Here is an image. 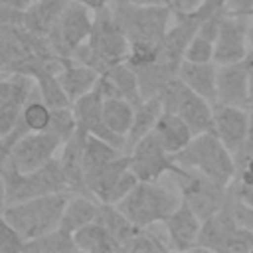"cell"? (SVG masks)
Segmentation results:
<instances>
[{
	"label": "cell",
	"instance_id": "cell-1",
	"mask_svg": "<svg viewBox=\"0 0 253 253\" xmlns=\"http://www.w3.org/2000/svg\"><path fill=\"white\" fill-rule=\"evenodd\" d=\"M113 12L130 43L126 61L132 67L156 61L160 57V43L172 24L174 10L158 4L119 2L113 4Z\"/></svg>",
	"mask_w": 253,
	"mask_h": 253
},
{
	"label": "cell",
	"instance_id": "cell-2",
	"mask_svg": "<svg viewBox=\"0 0 253 253\" xmlns=\"http://www.w3.org/2000/svg\"><path fill=\"white\" fill-rule=\"evenodd\" d=\"M128 49H130L128 38L121 28L119 20L115 18L113 6H107L95 12L93 32L89 40L81 47H77L71 59L89 63L103 73L115 63L126 61Z\"/></svg>",
	"mask_w": 253,
	"mask_h": 253
},
{
	"label": "cell",
	"instance_id": "cell-3",
	"mask_svg": "<svg viewBox=\"0 0 253 253\" xmlns=\"http://www.w3.org/2000/svg\"><path fill=\"white\" fill-rule=\"evenodd\" d=\"M0 174H2V206L24 202L36 196L69 192L67 180L57 156L34 172H22L12 162L2 158Z\"/></svg>",
	"mask_w": 253,
	"mask_h": 253
},
{
	"label": "cell",
	"instance_id": "cell-4",
	"mask_svg": "<svg viewBox=\"0 0 253 253\" xmlns=\"http://www.w3.org/2000/svg\"><path fill=\"white\" fill-rule=\"evenodd\" d=\"M67 200L69 192H57L8 204L2 206V219L14 225L20 235L28 241L59 227Z\"/></svg>",
	"mask_w": 253,
	"mask_h": 253
},
{
	"label": "cell",
	"instance_id": "cell-5",
	"mask_svg": "<svg viewBox=\"0 0 253 253\" xmlns=\"http://www.w3.org/2000/svg\"><path fill=\"white\" fill-rule=\"evenodd\" d=\"M176 162L184 168L200 170L225 186L235 178V156L213 130L196 134L190 144L176 154Z\"/></svg>",
	"mask_w": 253,
	"mask_h": 253
},
{
	"label": "cell",
	"instance_id": "cell-6",
	"mask_svg": "<svg viewBox=\"0 0 253 253\" xmlns=\"http://www.w3.org/2000/svg\"><path fill=\"white\" fill-rule=\"evenodd\" d=\"M182 202L180 192L174 194L166 186L156 182L138 180V184L115 206L138 227H152L162 223Z\"/></svg>",
	"mask_w": 253,
	"mask_h": 253
},
{
	"label": "cell",
	"instance_id": "cell-7",
	"mask_svg": "<svg viewBox=\"0 0 253 253\" xmlns=\"http://www.w3.org/2000/svg\"><path fill=\"white\" fill-rule=\"evenodd\" d=\"M172 178L176 180L182 200L202 219L211 217L229 202V194H231L229 186L215 182L213 178L202 174L200 170L180 166V170L172 174Z\"/></svg>",
	"mask_w": 253,
	"mask_h": 253
},
{
	"label": "cell",
	"instance_id": "cell-8",
	"mask_svg": "<svg viewBox=\"0 0 253 253\" xmlns=\"http://www.w3.org/2000/svg\"><path fill=\"white\" fill-rule=\"evenodd\" d=\"M158 99L162 101L164 111L180 115L194 134L213 130V103L192 91L178 75L166 83Z\"/></svg>",
	"mask_w": 253,
	"mask_h": 253
},
{
	"label": "cell",
	"instance_id": "cell-9",
	"mask_svg": "<svg viewBox=\"0 0 253 253\" xmlns=\"http://www.w3.org/2000/svg\"><path fill=\"white\" fill-rule=\"evenodd\" d=\"M93 22H95V12L91 8L75 0H69L61 18L53 26V30L47 34L51 49L59 57L71 59L77 47H81L89 40L93 32Z\"/></svg>",
	"mask_w": 253,
	"mask_h": 253
},
{
	"label": "cell",
	"instance_id": "cell-10",
	"mask_svg": "<svg viewBox=\"0 0 253 253\" xmlns=\"http://www.w3.org/2000/svg\"><path fill=\"white\" fill-rule=\"evenodd\" d=\"M128 158H130V170L136 174L138 180L144 182H156L164 174H176L180 170L176 156L162 146V142L156 138L154 132L140 138L128 150Z\"/></svg>",
	"mask_w": 253,
	"mask_h": 253
},
{
	"label": "cell",
	"instance_id": "cell-11",
	"mask_svg": "<svg viewBox=\"0 0 253 253\" xmlns=\"http://www.w3.org/2000/svg\"><path fill=\"white\" fill-rule=\"evenodd\" d=\"M59 148L61 140L55 134H51L49 130H40L20 138L8 152L2 154V158L12 162L22 172H34L55 158L59 154Z\"/></svg>",
	"mask_w": 253,
	"mask_h": 253
},
{
	"label": "cell",
	"instance_id": "cell-12",
	"mask_svg": "<svg viewBox=\"0 0 253 253\" xmlns=\"http://www.w3.org/2000/svg\"><path fill=\"white\" fill-rule=\"evenodd\" d=\"M251 49V16L225 12L215 36V63L243 61Z\"/></svg>",
	"mask_w": 253,
	"mask_h": 253
},
{
	"label": "cell",
	"instance_id": "cell-13",
	"mask_svg": "<svg viewBox=\"0 0 253 253\" xmlns=\"http://www.w3.org/2000/svg\"><path fill=\"white\" fill-rule=\"evenodd\" d=\"M36 93V79L26 73H2L0 81V136L18 123L24 105Z\"/></svg>",
	"mask_w": 253,
	"mask_h": 253
},
{
	"label": "cell",
	"instance_id": "cell-14",
	"mask_svg": "<svg viewBox=\"0 0 253 253\" xmlns=\"http://www.w3.org/2000/svg\"><path fill=\"white\" fill-rule=\"evenodd\" d=\"M251 126H253V113L249 109L223 105V103L213 105V132L233 152V156L245 144Z\"/></svg>",
	"mask_w": 253,
	"mask_h": 253
},
{
	"label": "cell",
	"instance_id": "cell-15",
	"mask_svg": "<svg viewBox=\"0 0 253 253\" xmlns=\"http://www.w3.org/2000/svg\"><path fill=\"white\" fill-rule=\"evenodd\" d=\"M103 103H105V95L103 91L99 89H93L91 93L79 97L77 101L71 103L73 107V113L77 117V123H79V128L85 130L87 134H93V136H99L123 150H126V140L119 134H115L107 125H105V117H103Z\"/></svg>",
	"mask_w": 253,
	"mask_h": 253
},
{
	"label": "cell",
	"instance_id": "cell-16",
	"mask_svg": "<svg viewBox=\"0 0 253 253\" xmlns=\"http://www.w3.org/2000/svg\"><path fill=\"white\" fill-rule=\"evenodd\" d=\"M200 22L202 20L194 12H174L172 24L160 43V59L180 69L186 57V49L200 28Z\"/></svg>",
	"mask_w": 253,
	"mask_h": 253
},
{
	"label": "cell",
	"instance_id": "cell-17",
	"mask_svg": "<svg viewBox=\"0 0 253 253\" xmlns=\"http://www.w3.org/2000/svg\"><path fill=\"white\" fill-rule=\"evenodd\" d=\"M217 103L235 105L251 111L249 101V69L245 59L217 65Z\"/></svg>",
	"mask_w": 253,
	"mask_h": 253
},
{
	"label": "cell",
	"instance_id": "cell-18",
	"mask_svg": "<svg viewBox=\"0 0 253 253\" xmlns=\"http://www.w3.org/2000/svg\"><path fill=\"white\" fill-rule=\"evenodd\" d=\"M202 221L204 219L182 200L180 206L162 221V225L166 229V239L170 241V247L178 249V251L196 249Z\"/></svg>",
	"mask_w": 253,
	"mask_h": 253
},
{
	"label": "cell",
	"instance_id": "cell-19",
	"mask_svg": "<svg viewBox=\"0 0 253 253\" xmlns=\"http://www.w3.org/2000/svg\"><path fill=\"white\" fill-rule=\"evenodd\" d=\"M85 140H87V132L85 130H77L67 142L61 144L59 148V162L67 180V190L69 194H89L87 190V182H85V166H83V150H85Z\"/></svg>",
	"mask_w": 253,
	"mask_h": 253
},
{
	"label": "cell",
	"instance_id": "cell-20",
	"mask_svg": "<svg viewBox=\"0 0 253 253\" xmlns=\"http://www.w3.org/2000/svg\"><path fill=\"white\" fill-rule=\"evenodd\" d=\"M99 89L103 91L105 97H125L134 105L142 101L138 75L128 61L115 63L113 67L103 71L99 79Z\"/></svg>",
	"mask_w": 253,
	"mask_h": 253
},
{
	"label": "cell",
	"instance_id": "cell-21",
	"mask_svg": "<svg viewBox=\"0 0 253 253\" xmlns=\"http://www.w3.org/2000/svg\"><path fill=\"white\" fill-rule=\"evenodd\" d=\"M57 77H59L69 101L73 103L79 97L97 89L99 79H101V71L95 69L89 63H81V61H75V59H65Z\"/></svg>",
	"mask_w": 253,
	"mask_h": 253
},
{
	"label": "cell",
	"instance_id": "cell-22",
	"mask_svg": "<svg viewBox=\"0 0 253 253\" xmlns=\"http://www.w3.org/2000/svg\"><path fill=\"white\" fill-rule=\"evenodd\" d=\"M130 168V158L128 152H123L121 156H117L115 160L91 170L85 174V182H87V190L93 198H97L99 202H109L113 188L117 186V182L121 180V176Z\"/></svg>",
	"mask_w": 253,
	"mask_h": 253
},
{
	"label": "cell",
	"instance_id": "cell-23",
	"mask_svg": "<svg viewBox=\"0 0 253 253\" xmlns=\"http://www.w3.org/2000/svg\"><path fill=\"white\" fill-rule=\"evenodd\" d=\"M178 77L210 103H217V63L215 61H182Z\"/></svg>",
	"mask_w": 253,
	"mask_h": 253
},
{
	"label": "cell",
	"instance_id": "cell-24",
	"mask_svg": "<svg viewBox=\"0 0 253 253\" xmlns=\"http://www.w3.org/2000/svg\"><path fill=\"white\" fill-rule=\"evenodd\" d=\"M152 132L162 142V146L168 152H172L174 156L180 150H184L190 144V140L196 136L192 132V128L188 126V123L180 115L170 113V111H164L160 115V119H158V123H156V126H154Z\"/></svg>",
	"mask_w": 253,
	"mask_h": 253
},
{
	"label": "cell",
	"instance_id": "cell-25",
	"mask_svg": "<svg viewBox=\"0 0 253 253\" xmlns=\"http://www.w3.org/2000/svg\"><path fill=\"white\" fill-rule=\"evenodd\" d=\"M67 4L69 0H34L24 14V26L38 36H47Z\"/></svg>",
	"mask_w": 253,
	"mask_h": 253
},
{
	"label": "cell",
	"instance_id": "cell-26",
	"mask_svg": "<svg viewBox=\"0 0 253 253\" xmlns=\"http://www.w3.org/2000/svg\"><path fill=\"white\" fill-rule=\"evenodd\" d=\"M99 206H101V202L97 198H93V196L69 194V200L65 204L59 227H63L65 231H71V233L77 231L79 227H83V225H87V223L97 219Z\"/></svg>",
	"mask_w": 253,
	"mask_h": 253
},
{
	"label": "cell",
	"instance_id": "cell-27",
	"mask_svg": "<svg viewBox=\"0 0 253 253\" xmlns=\"http://www.w3.org/2000/svg\"><path fill=\"white\" fill-rule=\"evenodd\" d=\"M134 71L138 75V85H140L142 99L158 97L160 91L166 87V83L178 75V67H174L172 63H166L160 57L156 61L134 67Z\"/></svg>",
	"mask_w": 253,
	"mask_h": 253
},
{
	"label": "cell",
	"instance_id": "cell-28",
	"mask_svg": "<svg viewBox=\"0 0 253 253\" xmlns=\"http://www.w3.org/2000/svg\"><path fill=\"white\" fill-rule=\"evenodd\" d=\"M164 113L162 101L158 97H150V99H142L136 109H134V119H132V126L126 134V152L146 134H150L160 119V115Z\"/></svg>",
	"mask_w": 253,
	"mask_h": 253
},
{
	"label": "cell",
	"instance_id": "cell-29",
	"mask_svg": "<svg viewBox=\"0 0 253 253\" xmlns=\"http://www.w3.org/2000/svg\"><path fill=\"white\" fill-rule=\"evenodd\" d=\"M73 239H75L77 251H87V253L121 251V243L97 219L87 223V225H83V227H79L77 231H73Z\"/></svg>",
	"mask_w": 253,
	"mask_h": 253
},
{
	"label": "cell",
	"instance_id": "cell-30",
	"mask_svg": "<svg viewBox=\"0 0 253 253\" xmlns=\"http://www.w3.org/2000/svg\"><path fill=\"white\" fill-rule=\"evenodd\" d=\"M134 109L136 105L130 103L125 97H105L103 103V117H105V125L119 136H123L126 140V134L132 126V119H134Z\"/></svg>",
	"mask_w": 253,
	"mask_h": 253
},
{
	"label": "cell",
	"instance_id": "cell-31",
	"mask_svg": "<svg viewBox=\"0 0 253 253\" xmlns=\"http://www.w3.org/2000/svg\"><path fill=\"white\" fill-rule=\"evenodd\" d=\"M71 251H77V245L73 233L65 231L63 227L28 239L24 245V253H71Z\"/></svg>",
	"mask_w": 253,
	"mask_h": 253
},
{
	"label": "cell",
	"instance_id": "cell-32",
	"mask_svg": "<svg viewBox=\"0 0 253 253\" xmlns=\"http://www.w3.org/2000/svg\"><path fill=\"white\" fill-rule=\"evenodd\" d=\"M97 221H99L101 225H105L107 231L121 243V251H123V243H125V241L136 231V227H138V225H134V223L119 210V206H115V204H105V202H101V206H99Z\"/></svg>",
	"mask_w": 253,
	"mask_h": 253
},
{
	"label": "cell",
	"instance_id": "cell-33",
	"mask_svg": "<svg viewBox=\"0 0 253 253\" xmlns=\"http://www.w3.org/2000/svg\"><path fill=\"white\" fill-rule=\"evenodd\" d=\"M57 73H59V71H55V69H42V71L34 77V79H36V89H38L40 97H42L51 109L71 105V101H69V97H67L63 85H61Z\"/></svg>",
	"mask_w": 253,
	"mask_h": 253
},
{
	"label": "cell",
	"instance_id": "cell-34",
	"mask_svg": "<svg viewBox=\"0 0 253 253\" xmlns=\"http://www.w3.org/2000/svg\"><path fill=\"white\" fill-rule=\"evenodd\" d=\"M20 119H22V123L28 126L30 132L47 130L49 119H51V107L40 97L38 89H36V93L30 97V101L24 105Z\"/></svg>",
	"mask_w": 253,
	"mask_h": 253
},
{
	"label": "cell",
	"instance_id": "cell-35",
	"mask_svg": "<svg viewBox=\"0 0 253 253\" xmlns=\"http://www.w3.org/2000/svg\"><path fill=\"white\" fill-rule=\"evenodd\" d=\"M47 130L51 134H55L61 140V144L67 142L79 130V123H77V117L73 113V107L67 105V107H55V109H51V119H49Z\"/></svg>",
	"mask_w": 253,
	"mask_h": 253
},
{
	"label": "cell",
	"instance_id": "cell-36",
	"mask_svg": "<svg viewBox=\"0 0 253 253\" xmlns=\"http://www.w3.org/2000/svg\"><path fill=\"white\" fill-rule=\"evenodd\" d=\"M170 245L162 243L150 227H136V231L123 243V251H166Z\"/></svg>",
	"mask_w": 253,
	"mask_h": 253
},
{
	"label": "cell",
	"instance_id": "cell-37",
	"mask_svg": "<svg viewBox=\"0 0 253 253\" xmlns=\"http://www.w3.org/2000/svg\"><path fill=\"white\" fill-rule=\"evenodd\" d=\"M186 61H215V40L196 32V36L192 38L188 49H186Z\"/></svg>",
	"mask_w": 253,
	"mask_h": 253
},
{
	"label": "cell",
	"instance_id": "cell-38",
	"mask_svg": "<svg viewBox=\"0 0 253 253\" xmlns=\"http://www.w3.org/2000/svg\"><path fill=\"white\" fill-rule=\"evenodd\" d=\"M26 239L6 219L0 221V253H24Z\"/></svg>",
	"mask_w": 253,
	"mask_h": 253
},
{
	"label": "cell",
	"instance_id": "cell-39",
	"mask_svg": "<svg viewBox=\"0 0 253 253\" xmlns=\"http://www.w3.org/2000/svg\"><path fill=\"white\" fill-rule=\"evenodd\" d=\"M229 192H231V190H229ZM229 204H231V210H233V215H235L237 223H239L241 227L253 231V206L241 202V200L235 198L233 194H231V198H229Z\"/></svg>",
	"mask_w": 253,
	"mask_h": 253
},
{
	"label": "cell",
	"instance_id": "cell-40",
	"mask_svg": "<svg viewBox=\"0 0 253 253\" xmlns=\"http://www.w3.org/2000/svg\"><path fill=\"white\" fill-rule=\"evenodd\" d=\"M225 4H227V0H204L202 6H200L194 14H196L200 20H204V18H208V16H211V14L225 12Z\"/></svg>",
	"mask_w": 253,
	"mask_h": 253
},
{
	"label": "cell",
	"instance_id": "cell-41",
	"mask_svg": "<svg viewBox=\"0 0 253 253\" xmlns=\"http://www.w3.org/2000/svg\"><path fill=\"white\" fill-rule=\"evenodd\" d=\"M229 190L235 198H239L241 202L253 206V184H243V182H231L229 184Z\"/></svg>",
	"mask_w": 253,
	"mask_h": 253
},
{
	"label": "cell",
	"instance_id": "cell-42",
	"mask_svg": "<svg viewBox=\"0 0 253 253\" xmlns=\"http://www.w3.org/2000/svg\"><path fill=\"white\" fill-rule=\"evenodd\" d=\"M225 12L237 16H251L253 18V0H227Z\"/></svg>",
	"mask_w": 253,
	"mask_h": 253
},
{
	"label": "cell",
	"instance_id": "cell-43",
	"mask_svg": "<svg viewBox=\"0 0 253 253\" xmlns=\"http://www.w3.org/2000/svg\"><path fill=\"white\" fill-rule=\"evenodd\" d=\"M235 182H243V184H253V154L249 158H245L237 170H235Z\"/></svg>",
	"mask_w": 253,
	"mask_h": 253
},
{
	"label": "cell",
	"instance_id": "cell-44",
	"mask_svg": "<svg viewBox=\"0 0 253 253\" xmlns=\"http://www.w3.org/2000/svg\"><path fill=\"white\" fill-rule=\"evenodd\" d=\"M204 0H172L174 12H196Z\"/></svg>",
	"mask_w": 253,
	"mask_h": 253
},
{
	"label": "cell",
	"instance_id": "cell-45",
	"mask_svg": "<svg viewBox=\"0 0 253 253\" xmlns=\"http://www.w3.org/2000/svg\"><path fill=\"white\" fill-rule=\"evenodd\" d=\"M79 4H85L87 8H91L93 12L101 10V8H107V6H113V4H119L121 0H75Z\"/></svg>",
	"mask_w": 253,
	"mask_h": 253
},
{
	"label": "cell",
	"instance_id": "cell-46",
	"mask_svg": "<svg viewBox=\"0 0 253 253\" xmlns=\"http://www.w3.org/2000/svg\"><path fill=\"white\" fill-rule=\"evenodd\" d=\"M245 63L249 69V101H251V113H253V43H251V49L245 57Z\"/></svg>",
	"mask_w": 253,
	"mask_h": 253
},
{
	"label": "cell",
	"instance_id": "cell-47",
	"mask_svg": "<svg viewBox=\"0 0 253 253\" xmlns=\"http://www.w3.org/2000/svg\"><path fill=\"white\" fill-rule=\"evenodd\" d=\"M30 4H32V0H0V6H8V8H16V10H28Z\"/></svg>",
	"mask_w": 253,
	"mask_h": 253
},
{
	"label": "cell",
	"instance_id": "cell-48",
	"mask_svg": "<svg viewBox=\"0 0 253 253\" xmlns=\"http://www.w3.org/2000/svg\"><path fill=\"white\" fill-rule=\"evenodd\" d=\"M138 4H158V6H170L172 8V0H132Z\"/></svg>",
	"mask_w": 253,
	"mask_h": 253
},
{
	"label": "cell",
	"instance_id": "cell-49",
	"mask_svg": "<svg viewBox=\"0 0 253 253\" xmlns=\"http://www.w3.org/2000/svg\"><path fill=\"white\" fill-rule=\"evenodd\" d=\"M32 2H34V0H32Z\"/></svg>",
	"mask_w": 253,
	"mask_h": 253
}]
</instances>
